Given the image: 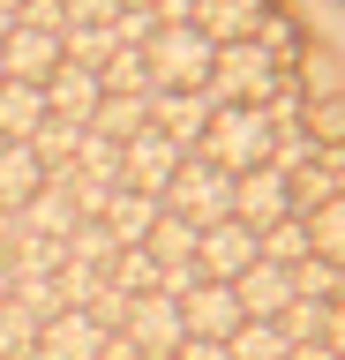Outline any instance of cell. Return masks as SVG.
<instances>
[{"instance_id":"cell-25","label":"cell","mask_w":345,"mask_h":360,"mask_svg":"<svg viewBox=\"0 0 345 360\" xmlns=\"http://www.w3.org/2000/svg\"><path fill=\"white\" fill-rule=\"evenodd\" d=\"M98 90L105 98H150V60L143 53H113V60L98 68Z\"/></svg>"},{"instance_id":"cell-20","label":"cell","mask_w":345,"mask_h":360,"mask_svg":"<svg viewBox=\"0 0 345 360\" xmlns=\"http://www.w3.org/2000/svg\"><path fill=\"white\" fill-rule=\"evenodd\" d=\"M150 98H158V90H150ZM150 98H98L91 135H105V143H128V135H143V128H150Z\"/></svg>"},{"instance_id":"cell-33","label":"cell","mask_w":345,"mask_h":360,"mask_svg":"<svg viewBox=\"0 0 345 360\" xmlns=\"http://www.w3.org/2000/svg\"><path fill=\"white\" fill-rule=\"evenodd\" d=\"M323 323H330V308H323V300H293V308L278 315L285 345H315V338H323Z\"/></svg>"},{"instance_id":"cell-9","label":"cell","mask_w":345,"mask_h":360,"mask_svg":"<svg viewBox=\"0 0 345 360\" xmlns=\"http://www.w3.org/2000/svg\"><path fill=\"white\" fill-rule=\"evenodd\" d=\"M128 338L143 345V360H173L188 345L181 330V300H165V292H143L136 308H128Z\"/></svg>"},{"instance_id":"cell-47","label":"cell","mask_w":345,"mask_h":360,"mask_svg":"<svg viewBox=\"0 0 345 360\" xmlns=\"http://www.w3.org/2000/svg\"><path fill=\"white\" fill-rule=\"evenodd\" d=\"M0 83H8V75H0Z\"/></svg>"},{"instance_id":"cell-48","label":"cell","mask_w":345,"mask_h":360,"mask_svg":"<svg viewBox=\"0 0 345 360\" xmlns=\"http://www.w3.org/2000/svg\"><path fill=\"white\" fill-rule=\"evenodd\" d=\"M338 360H345V353H338Z\"/></svg>"},{"instance_id":"cell-26","label":"cell","mask_w":345,"mask_h":360,"mask_svg":"<svg viewBox=\"0 0 345 360\" xmlns=\"http://www.w3.org/2000/svg\"><path fill=\"white\" fill-rule=\"evenodd\" d=\"M308 240H315L323 263H338V270H345V195H330L323 210H308Z\"/></svg>"},{"instance_id":"cell-16","label":"cell","mask_w":345,"mask_h":360,"mask_svg":"<svg viewBox=\"0 0 345 360\" xmlns=\"http://www.w3.org/2000/svg\"><path fill=\"white\" fill-rule=\"evenodd\" d=\"M98 345H105V330H98L83 308H60L46 330H38V353L46 360H98Z\"/></svg>"},{"instance_id":"cell-22","label":"cell","mask_w":345,"mask_h":360,"mask_svg":"<svg viewBox=\"0 0 345 360\" xmlns=\"http://www.w3.org/2000/svg\"><path fill=\"white\" fill-rule=\"evenodd\" d=\"M105 285L143 300V292H158V263H150V248H120L113 263H105Z\"/></svg>"},{"instance_id":"cell-28","label":"cell","mask_w":345,"mask_h":360,"mask_svg":"<svg viewBox=\"0 0 345 360\" xmlns=\"http://www.w3.org/2000/svg\"><path fill=\"white\" fill-rule=\"evenodd\" d=\"M113 255H120V240H113V225H105V218H83V225L68 233V263H91V270H105Z\"/></svg>"},{"instance_id":"cell-3","label":"cell","mask_w":345,"mask_h":360,"mask_svg":"<svg viewBox=\"0 0 345 360\" xmlns=\"http://www.w3.org/2000/svg\"><path fill=\"white\" fill-rule=\"evenodd\" d=\"M143 60H150V90H203L218 45L195 22H158V38L143 45Z\"/></svg>"},{"instance_id":"cell-12","label":"cell","mask_w":345,"mask_h":360,"mask_svg":"<svg viewBox=\"0 0 345 360\" xmlns=\"http://www.w3.org/2000/svg\"><path fill=\"white\" fill-rule=\"evenodd\" d=\"M278 0H195V30H203L210 45H240V38H255L263 30V15H271Z\"/></svg>"},{"instance_id":"cell-38","label":"cell","mask_w":345,"mask_h":360,"mask_svg":"<svg viewBox=\"0 0 345 360\" xmlns=\"http://www.w3.org/2000/svg\"><path fill=\"white\" fill-rule=\"evenodd\" d=\"M173 360H233V353H226V345H218V338H188V345H181V353H173Z\"/></svg>"},{"instance_id":"cell-32","label":"cell","mask_w":345,"mask_h":360,"mask_svg":"<svg viewBox=\"0 0 345 360\" xmlns=\"http://www.w3.org/2000/svg\"><path fill=\"white\" fill-rule=\"evenodd\" d=\"M30 345H38V315L8 292V300H0V353H30Z\"/></svg>"},{"instance_id":"cell-1","label":"cell","mask_w":345,"mask_h":360,"mask_svg":"<svg viewBox=\"0 0 345 360\" xmlns=\"http://www.w3.org/2000/svg\"><path fill=\"white\" fill-rule=\"evenodd\" d=\"M293 75H300V68L271 60V53H263L255 38H240V45H218L203 98H210V105H263V98H278V90L293 83Z\"/></svg>"},{"instance_id":"cell-42","label":"cell","mask_w":345,"mask_h":360,"mask_svg":"<svg viewBox=\"0 0 345 360\" xmlns=\"http://www.w3.org/2000/svg\"><path fill=\"white\" fill-rule=\"evenodd\" d=\"M120 8H150V15H158V8H165V0H120Z\"/></svg>"},{"instance_id":"cell-13","label":"cell","mask_w":345,"mask_h":360,"mask_svg":"<svg viewBox=\"0 0 345 360\" xmlns=\"http://www.w3.org/2000/svg\"><path fill=\"white\" fill-rule=\"evenodd\" d=\"M210 98L203 90H158V98H150V128L158 135H173V143H181V150H195V143H203V128H210Z\"/></svg>"},{"instance_id":"cell-6","label":"cell","mask_w":345,"mask_h":360,"mask_svg":"<svg viewBox=\"0 0 345 360\" xmlns=\"http://www.w3.org/2000/svg\"><path fill=\"white\" fill-rule=\"evenodd\" d=\"M255 255H263V240H255V225H240V218L203 225V240H195V270H203L210 285H233Z\"/></svg>"},{"instance_id":"cell-30","label":"cell","mask_w":345,"mask_h":360,"mask_svg":"<svg viewBox=\"0 0 345 360\" xmlns=\"http://www.w3.org/2000/svg\"><path fill=\"white\" fill-rule=\"evenodd\" d=\"M68 173L120 188V143H105V135H91V128H83V150H75V165H68Z\"/></svg>"},{"instance_id":"cell-39","label":"cell","mask_w":345,"mask_h":360,"mask_svg":"<svg viewBox=\"0 0 345 360\" xmlns=\"http://www.w3.org/2000/svg\"><path fill=\"white\" fill-rule=\"evenodd\" d=\"M323 345H330V353H345V300H330V323H323Z\"/></svg>"},{"instance_id":"cell-17","label":"cell","mask_w":345,"mask_h":360,"mask_svg":"<svg viewBox=\"0 0 345 360\" xmlns=\"http://www.w3.org/2000/svg\"><path fill=\"white\" fill-rule=\"evenodd\" d=\"M46 120H53L46 83H0V143H30Z\"/></svg>"},{"instance_id":"cell-19","label":"cell","mask_w":345,"mask_h":360,"mask_svg":"<svg viewBox=\"0 0 345 360\" xmlns=\"http://www.w3.org/2000/svg\"><path fill=\"white\" fill-rule=\"evenodd\" d=\"M158 210H165L158 195H143V188H120V195L105 202V225H113V240H120V248H143V240H150V225H158Z\"/></svg>"},{"instance_id":"cell-10","label":"cell","mask_w":345,"mask_h":360,"mask_svg":"<svg viewBox=\"0 0 345 360\" xmlns=\"http://www.w3.org/2000/svg\"><path fill=\"white\" fill-rule=\"evenodd\" d=\"M53 68H60V30L15 22V30L0 38V75H8V83H46Z\"/></svg>"},{"instance_id":"cell-23","label":"cell","mask_w":345,"mask_h":360,"mask_svg":"<svg viewBox=\"0 0 345 360\" xmlns=\"http://www.w3.org/2000/svg\"><path fill=\"white\" fill-rule=\"evenodd\" d=\"M255 240H263V263H308V255H315V240H308V218H278L271 233H255Z\"/></svg>"},{"instance_id":"cell-21","label":"cell","mask_w":345,"mask_h":360,"mask_svg":"<svg viewBox=\"0 0 345 360\" xmlns=\"http://www.w3.org/2000/svg\"><path fill=\"white\" fill-rule=\"evenodd\" d=\"M30 150H38V165H46V173H68L75 150H83V120H46V128L30 135Z\"/></svg>"},{"instance_id":"cell-18","label":"cell","mask_w":345,"mask_h":360,"mask_svg":"<svg viewBox=\"0 0 345 360\" xmlns=\"http://www.w3.org/2000/svg\"><path fill=\"white\" fill-rule=\"evenodd\" d=\"M46 188V165H38V150L30 143H0V210H15L23 218V202Z\"/></svg>"},{"instance_id":"cell-14","label":"cell","mask_w":345,"mask_h":360,"mask_svg":"<svg viewBox=\"0 0 345 360\" xmlns=\"http://www.w3.org/2000/svg\"><path fill=\"white\" fill-rule=\"evenodd\" d=\"M23 233H46V240H68L75 225H83V210H75V188H68V173H46V188L23 202Z\"/></svg>"},{"instance_id":"cell-44","label":"cell","mask_w":345,"mask_h":360,"mask_svg":"<svg viewBox=\"0 0 345 360\" xmlns=\"http://www.w3.org/2000/svg\"><path fill=\"white\" fill-rule=\"evenodd\" d=\"M15 8H23V0H0V15H15Z\"/></svg>"},{"instance_id":"cell-41","label":"cell","mask_w":345,"mask_h":360,"mask_svg":"<svg viewBox=\"0 0 345 360\" xmlns=\"http://www.w3.org/2000/svg\"><path fill=\"white\" fill-rule=\"evenodd\" d=\"M8 240H15V210H0V255H8Z\"/></svg>"},{"instance_id":"cell-2","label":"cell","mask_w":345,"mask_h":360,"mask_svg":"<svg viewBox=\"0 0 345 360\" xmlns=\"http://www.w3.org/2000/svg\"><path fill=\"white\" fill-rule=\"evenodd\" d=\"M271 135H278V120L263 105H218L203 143H195V158H210L218 173H248V165L271 158Z\"/></svg>"},{"instance_id":"cell-5","label":"cell","mask_w":345,"mask_h":360,"mask_svg":"<svg viewBox=\"0 0 345 360\" xmlns=\"http://www.w3.org/2000/svg\"><path fill=\"white\" fill-rule=\"evenodd\" d=\"M233 218L255 225V233H271L278 218H293V180L278 173V165H248V173H233Z\"/></svg>"},{"instance_id":"cell-7","label":"cell","mask_w":345,"mask_h":360,"mask_svg":"<svg viewBox=\"0 0 345 360\" xmlns=\"http://www.w3.org/2000/svg\"><path fill=\"white\" fill-rule=\"evenodd\" d=\"M181 143L173 135H158V128H143V135H128L120 143V188H143V195H165V180L181 173Z\"/></svg>"},{"instance_id":"cell-35","label":"cell","mask_w":345,"mask_h":360,"mask_svg":"<svg viewBox=\"0 0 345 360\" xmlns=\"http://www.w3.org/2000/svg\"><path fill=\"white\" fill-rule=\"evenodd\" d=\"M128 308H136V300H128V292H113V285H98L91 300H83V315H91L105 338H113V330H128Z\"/></svg>"},{"instance_id":"cell-15","label":"cell","mask_w":345,"mask_h":360,"mask_svg":"<svg viewBox=\"0 0 345 360\" xmlns=\"http://www.w3.org/2000/svg\"><path fill=\"white\" fill-rule=\"evenodd\" d=\"M98 98H105V90H98V68H75V60H60V68L46 75V105H53V120H83V128H91Z\"/></svg>"},{"instance_id":"cell-46","label":"cell","mask_w":345,"mask_h":360,"mask_svg":"<svg viewBox=\"0 0 345 360\" xmlns=\"http://www.w3.org/2000/svg\"><path fill=\"white\" fill-rule=\"evenodd\" d=\"M0 360H23V353H0Z\"/></svg>"},{"instance_id":"cell-40","label":"cell","mask_w":345,"mask_h":360,"mask_svg":"<svg viewBox=\"0 0 345 360\" xmlns=\"http://www.w3.org/2000/svg\"><path fill=\"white\" fill-rule=\"evenodd\" d=\"M285 360H338V353H330V345H323V338H315V345H293V353H285Z\"/></svg>"},{"instance_id":"cell-31","label":"cell","mask_w":345,"mask_h":360,"mask_svg":"<svg viewBox=\"0 0 345 360\" xmlns=\"http://www.w3.org/2000/svg\"><path fill=\"white\" fill-rule=\"evenodd\" d=\"M105 38H113V53H143V45L158 38V15H150V8H120V15L105 22Z\"/></svg>"},{"instance_id":"cell-4","label":"cell","mask_w":345,"mask_h":360,"mask_svg":"<svg viewBox=\"0 0 345 360\" xmlns=\"http://www.w3.org/2000/svg\"><path fill=\"white\" fill-rule=\"evenodd\" d=\"M158 202L173 210V218H188L195 233H203V225L233 218V173H218L210 158H195V150H188V158H181V173L165 180V195H158Z\"/></svg>"},{"instance_id":"cell-37","label":"cell","mask_w":345,"mask_h":360,"mask_svg":"<svg viewBox=\"0 0 345 360\" xmlns=\"http://www.w3.org/2000/svg\"><path fill=\"white\" fill-rule=\"evenodd\" d=\"M98 360H143V345H136V338H128V330H113V338H105V345H98Z\"/></svg>"},{"instance_id":"cell-24","label":"cell","mask_w":345,"mask_h":360,"mask_svg":"<svg viewBox=\"0 0 345 360\" xmlns=\"http://www.w3.org/2000/svg\"><path fill=\"white\" fill-rule=\"evenodd\" d=\"M195 240H203V233H195V225L188 218H173V210H158V225H150V263H188V255H195Z\"/></svg>"},{"instance_id":"cell-45","label":"cell","mask_w":345,"mask_h":360,"mask_svg":"<svg viewBox=\"0 0 345 360\" xmlns=\"http://www.w3.org/2000/svg\"><path fill=\"white\" fill-rule=\"evenodd\" d=\"M23 360H46V353H38V345H30V353H23Z\"/></svg>"},{"instance_id":"cell-11","label":"cell","mask_w":345,"mask_h":360,"mask_svg":"<svg viewBox=\"0 0 345 360\" xmlns=\"http://www.w3.org/2000/svg\"><path fill=\"white\" fill-rule=\"evenodd\" d=\"M240 323H248V315H240L233 285H210V278H203L195 292H181V330H188V338H218V345H226Z\"/></svg>"},{"instance_id":"cell-36","label":"cell","mask_w":345,"mask_h":360,"mask_svg":"<svg viewBox=\"0 0 345 360\" xmlns=\"http://www.w3.org/2000/svg\"><path fill=\"white\" fill-rule=\"evenodd\" d=\"M68 8V30H83V22H113L120 15V0H60Z\"/></svg>"},{"instance_id":"cell-34","label":"cell","mask_w":345,"mask_h":360,"mask_svg":"<svg viewBox=\"0 0 345 360\" xmlns=\"http://www.w3.org/2000/svg\"><path fill=\"white\" fill-rule=\"evenodd\" d=\"M15 300H23V308L38 315V330H46L53 315L68 308V300H60V278H15Z\"/></svg>"},{"instance_id":"cell-43","label":"cell","mask_w":345,"mask_h":360,"mask_svg":"<svg viewBox=\"0 0 345 360\" xmlns=\"http://www.w3.org/2000/svg\"><path fill=\"white\" fill-rule=\"evenodd\" d=\"M8 292H15V278H8V263H0V300H8Z\"/></svg>"},{"instance_id":"cell-29","label":"cell","mask_w":345,"mask_h":360,"mask_svg":"<svg viewBox=\"0 0 345 360\" xmlns=\"http://www.w3.org/2000/svg\"><path fill=\"white\" fill-rule=\"evenodd\" d=\"M226 353H233V360H285L293 345H285V330H278V323H240V330L226 338Z\"/></svg>"},{"instance_id":"cell-27","label":"cell","mask_w":345,"mask_h":360,"mask_svg":"<svg viewBox=\"0 0 345 360\" xmlns=\"http://www.w3.org/2000/svg\"><path fill=\"white\" fill-rule=\"evenodd\" d=\"M293 300H345V270L338 263H323V255H308V263H293Z\"/></svg>"},{"instance_id":"cell-8","label":"cell","mask_w":345,"mask_h":360,"mask_svg":"<svg viewBox=\"0 0 345 360\" xmlns=\"http://www.w3.org/2000/svg\"><path fill=\"white\" fill-rule=\"evenodd\" d=\"M233 300H240V315H248V323H278V315L293 308V270L255 255V263L233 278Z\"/></svg>"}]
</instances>
